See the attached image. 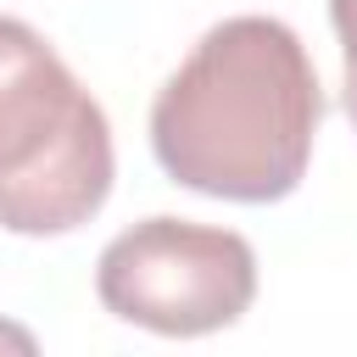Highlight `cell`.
Wrapping results in <instances>:
<instances>
[{"mask_svg": "<svg viewBox=\"0 0 357 357\" xmlns=\"http://www.w3.org/2000/svg\"><path fill=\"white\" fill-rule=\"evenodd\" d=\"M324 89L307 45L279 17H229L201 33L151 100V151L195 195L284 201L318 139Z\"/></svg>", "mask_w": 357, "mask_h": 357, "instance_id": "1", "label": "cell"}, {"mask_svg": "<svg viewBox=\"0 0 357 357\" xmlns=\"http://www.w3.org/2000/svg\"><path fill=\"white\" fill-rule=\"evenodd\" d=\"M112 123L22 17H0V229L73 234L112 195Z\"/></svg>", "mask_w": 357, "mask_h": 357, "instance_id": "2", "label": "cell"}, {"mask_svg": "<svg viewBox=\"0 0 357 357\" xmlns=\"http://www.w3.org/2000/svg\"><path fill=\"white\" fill-rule=\"evenodd\" d=\"M100 307L151 335H212L257 301V251L234 229L145 218L95 262Z\"/></svg>", "mask_w": 357, "mask_h": 357, "instance_id": "3", "label": "cell"}, {"mask_svg": "<svg viewBox=\"0 0 357 357\" xmlns=\"http://www.w3.org/2000/svg\"><path fill=\"white\" fill-rule=\"evenodd\" d=\"M329 22L340 39V89H346V117L357 123V0H329Z\"/></svg>", "mask_w": 357, "mask_h": 357, "instance_id": "4", "label": "cell"}, {"mask_svg": "<svg viewBox=\"0 0 357 357\" xmlns=\"http://www.w3.org/2000/svg\"><path fill=\"white\" fill-rule=\"evenodd\" d=\"M0 346H11V351H33V335L17 329V324H0Z\"/></svg>", "mask_w": 357, "mask_h": 357, "instance_id": "5", "label": "cell"}]
</instances>
